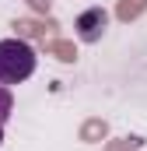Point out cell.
<instances>
[{
    "mask_svg": "<svg viewBox=\"0 0 147 151\" xmlns=\"http://www.w3.org/2000/svg\"><path fill=\"white\" fill-rule=\"evenodd\" d=\"M35 74V49L21 39H0V84H21Z\"/></svg>",
    "mask_w": 147,
    "mask_h": 151,
    "instance_id": "6da1fadb",
    "label": "cell"
},
{
    "mask_svg": "<svg viewBox=\"0 0 147 151\" xmlns=\"http://www.w3.org/2000/svg\"><path fill=\"white\" fill-rule=\"evenodd\" d=\"M105 25H109V14L102 7H88L77 18V35H81V42H98L102 32H105Z\"/></svg>",
    "mask_w": 147,
    "mask_h": 151,
    "instance_id": "7a4b0ae2",
    "label": "cell"
},
{
    "mask_svg": "<svg viewBox=\"0 0 147 151\" xmlns=\"http://www.w3.org/2000/svg\"><path fill=\"white\" fill-rule=\"evenodd\" d=\"M11 106H14V102H11V91L0 88V127H4V119L11 116Z\"/></svg>",
    "mask_w": 147,
    "mask_h": 151,
    "instance_id": "3957f363",
    "label": "cell"
}]
</instances>
